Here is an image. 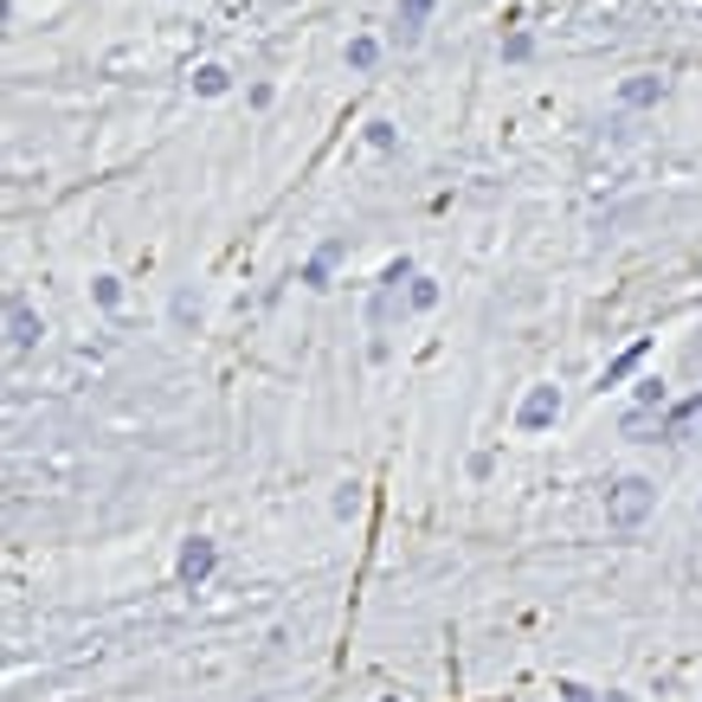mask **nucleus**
<instances>
[{
    "mask_svg": "<svg viewBox=\"0 0 702 702\" xmlns=\"http://www.w3.org/2000/svg\"><path fill=\"white\" fill-rule=\"evenodd\" d=\"M555 420H561V387H529L516 407V432H548Z\"/></svg>",
    "mask_w": 702,
    "mask_h": 702,
    "instance_id": "obj_3",
    "label": "nucleus"
},
{
    "mask_svg": "<svg viewBox=\"0 0 702 702\" xmlns=\"http://www.w3.org/2000/svg\"><path fill=\"white\" fill-rule=\"evenodd\" d=\"M174 316H181V323H201V296H194V290H181V296H174Z\"/></svg>",
    "mask_w": 702,
    "mask_h": 702,
    "instance_id": "obj_14",
    "label": "nucleus"
},
{
    "mask_svg": "<svg viewBox=\"0 0 702 702\" xmlns=\"http://www.w3.org/2000/svg\"><path fill=\"white\" fill-rule=\"evenodd\" d=\"M425 20H432V0H400V26H394V46H420Z\"/></svg>",
    "mask_w": 702,
    "mask_h": 702,
    "instance_id": "obj_6",
    "label": "nucleus"
},
{
    "mask_svg": "<svg viewBox=\"0 0 702 702\" xmlns=\"http://www.w3.org/2000/svg\"><path fill=\"white\" fill-rule=\"evenodd\" d=\"M638 361H644V342H632V349L619 354V361H613V367H606V374H600V387H619V380H626V374H632Z\"/></svg>",
    "mask_w": 702,
    "mask_h": 702,
    "instance_id": "obj_11",
    "label": "nucleus"
},
{
    "mask_svg": "<svg viewBox=\"0 0 702 702\" xmlns=\"http://www.w3.org/2000/svg\"><path fill=\"white\" fill-rule=\"evenodd\" d=\"M438 303V283L432 278H413V310H432Z\"/></svg>",
    "mask_w": 702,
    "mask_h": 702,
    "instance_id": "obj_15",
    "label": "nucleus"
},
{
    "mask_svg": "<svg viewBox=\"0 0 702 702\" xmlns=\"http://www.w3.org/2000/svg\"><path fill=\"white\" fill-rule=\"evenodd\" d=\"M561 702H600V697H593L586 683H561Z\"/></svg>",
    "mask_w": 702,
    "mask_h": 702,
    "instance_id": "obj_16",
    "label": "nucleus"
},
{
    "mask_svg": "<svg viewBox=\"0 0 702 702\" xmlns=\"http://www.w3.org/2000/svg\"><path fill=\"white\" fill-rule=\"evenodd\" d=\"M600 702H638V697H626V690H606V697H600Z\"/></svg>",
    "mask_w": 702,
    "mask_h": 702,
    "instance_id": "obj_17",
    "label": "nucleus"
},
{
    "mask_svg": "<svg viewBox=\"0 0 702 702\" xmlns=\"http://www.w3.org/2000/svg\"><path fill=\"white\" fill-rule=\"evenodd\" d=\"M657 97H664V77H626V84H619V104H626V110H651Z\"/></svg>",
    "mask_w": 702,
    "mask_h": 702,
    "instance_id": "obj_7",
    "label": "nucleus"
},
{
    "mask_svg": "<svg viewBox=\"0 0 702 702\" xmlns=\"http://www.w3.org/2000/svg\"><path fill=\"white\" fill-rule=\"evenodd\" d=\"M90 290H97V303H104V310H123V283H117V278H97Z\"/></svg>",
    "mask_w": 702,
    "mask_h": 702,
    "instance_id": "obj_13",
    "label": "nucleus"
},
{
    "mask_svg": "<svg viewBox=\"0 0 702 702\" xmlns=\"http://www.w3.org/2000/svg\"><path fill=\"white\" fill-rule=\"evenodd\" d=\"M349 65L354 71H374V65H380V39H367V33H361V39H349Z\"/></svg>",
    "mask_w": 702,
    "mask_h": 702,
    "instance_id": "obj_12",
    "label": "nucleus"
},
{
    "mask_svg": "<svg viewBox=\"0 0 702 702\" xmlns=\"http://www.w3.org/2000/svg\"><path fill=\"white\" fill-rule=\"evenodd\" d=\"M651 509H657V484H651V477H619V484L606 491V522H613V529H638Z\"/></svg>",
    "mask_w": 702,
    "mask_h": 702,
    "instance_id": "obj_1",
    "label": "nucleus"
},
{
    "mask_svg": "<svg viewBox=\"0 0 702 702\" xmlns=\"http://www.w3.org/2000/svg\"><path fill=\"white\" fill-rule=\"evenodd\" d=\"M194 90H201V97H226V90H232V71H226V65H201V71H194Z\"/></svg>",
    "mask_w": 702,
    "mask_h": 702,
    "instance_id": "obj_10",
    "label": "nucleus"
},
{
    "mask_svg": "<svg viewBox=\"0 0 702 702\" xmlns=\"http://www.w3.org/2000/svg\"><path fill=\"white\" fill-rule=\"evenodd\" d=\"M342 252H349V239H329V245L303 265V283H329V271H336V258H342Z\"/></svg>",
    "mask_w": 702,
    "mask_h": 702,
    "instance_id": "obj_9",
    "label": "nucleus"
},
{
    "mask_svg": "<svg viewBox=\"0 0 702 702\" xmlns=\"http://www.w3.org/2000/svg\"><path fill=\"white\" fill-rule=\"evenodd\" d=\"M213 567H219V542H207V535H194V542L181 548V567H174V573H181V586H201V580H207Z\"/></svg>",
    "mask_w": 702,
    "mask_h": 702,
    "instance_id": "obj_4",
    "label": "nucleus"
},
{
    "mask_svg": "<svg viewBox=\"0 0 702 702\" xmlns=\"http://www.w3.org/2000/svg\"><path fill=\"white\" fill-rule=\"evenodd\" d=\"M664 438H677V445H702V394H690L683 407H670V413H664Z\"/></svg>",
    "mask_w": 702,
    "mask_h": 702,
    "instance_id": "obj_5",
    "label": "nucleus"
},
{
    "mask_svg": "<svg viewBox=\"0 0 702 702\" xmlns=\"http://www.w3.org/2000/svg\"><path fill=\"white\" fill-rule=\"evenodd\" d=\"M619 432H626V438H651V432L664 438V407H632V413L619 420Z\"/></svg>",
    "mask_w": 702,
    "mask_h": 702,
    "instance_id": "obj_8",
    "label": "nucleus"
},
{
    "mask_svg": "<svg viewBox=\"0 0 702 702\" xmlns=\"http://www.w3.org/2000/svg\"><path fill=\"white\" fill-rule=\"evenodd\" d=\"M39 336H46L39 310L13 290V296H7V354H33V349H39Z\"/></svg>",
    "mask_w": 702,
    "mask_h": 702,
    "instance_id": "obj_2",
    "label": "nucleus"
}]
</instances>
